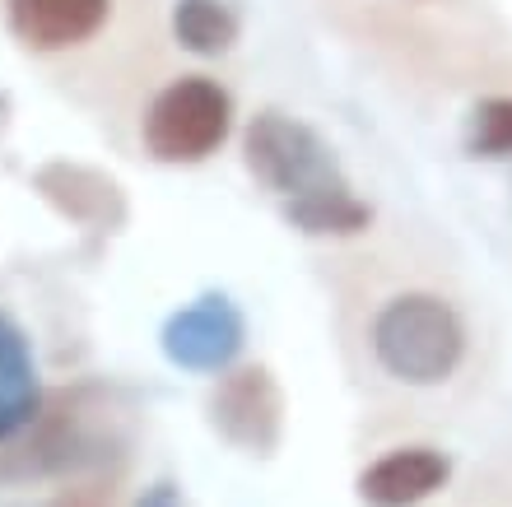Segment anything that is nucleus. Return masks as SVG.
<instances>
[{
    "instance_id": "nucleus-1",
    "label": "nucleus",
    "mask_w": 512,
    "mask_h": 507,
    "mask_svg": "<svg viewBox=\"0 0 512 507\" xmlns=\"http://www.w3.org/2000/svg\"><path fill=\"white\" fill-rule=\"evenodd\" d=\"M373 359L405 387H438L466 354V326L438 294H401L373 317Z\"/></svg>"
},
{
    "instance_id": "nucleus-2",
    "label": "nucleus",
    "mask_w": 512,
    "mask_h": 507,
    "mask_svg": "<svg viewBox=\"0 0 512 507\" xmlns=\"http://www.w3.org/2000/svg\"><path fill=\"white\" fill-rule=\"evenodd\" d=\"M243 154L252 177L275 191L280 201H303V196H317V191L350 187L340 177L331 145L312 126H303L298 117H284V112H256L247 121Z\"/></svg>"
},
{
    "instance_id": "nucleus-3",
    "label": "nucleus",
    "mask_w": 512,
    "mask_h": 507,
    "mask_svg": "<svg viewBox=\"0 0 512 507\" xmlns=\"http://www.w3.org/2000/svg\"><path fill=\"white\" fill-rule=\"evenodd\" d=\"M233 131V98L219 80L182 75L145 112V149L159 163H201Z\"/></svg>"
},
{
    "instance_id": "nucleus-4",
    "label": "nucleus",
    "mask_w": 512,
    "mask_h": 507,
    "mask_svg": "<svg viewBox=\"0 0 512 507\" xmlns=\"http://www.w3.org/2000/svg\"><path fill=\"white\" fill-rule=\"evenodd\" d=\"M159 345L173 368H187V373H224L247 345V321L233 298L205 294L191 307H177L173 317L163 321Z\"/></svg>"
},
{
    "instance_id": "nucleus-5",
    "label": "nucleus",
    "mask_w": 512,
    "mask_h": 507,
    "mask_svg": "<svg viewBox=\"0 0 512 507\" xmlns=\"http://www.w3.org/2000/svg\"><path fill=\"white\" fill-rule=\"evenodd\" d=\"M210 424L219 428V438H229L243 452H275L284 428V396L275 387V377L266 368L229 373L210 391Z\"/></svg>"
},
{
    "instance_id": "nucleus-6",
    "label": "nucleus",
    "mask_w": 512,
    "mask_h": 507,
    "mask_svg": "<svg viewBox=\"0 0 512 507\" xmlns=\"http://www.w3.org/2000/svg\"><path fill=\"white\" fill-rule=\"evenodd\" d=\"M452 480V461L438 447H396L359 475V498L368 507H415Z\"/></svg>"
},
{
    "instance_id": "nucleus-7",
    "label": "nucleus",
    "mask_w": 512,
    "mask_h": 507,
    "mask_svg": "<svg viewBox=\"0 0 512 507\" xmlns=\"http://www.w3.org/2000/svg\"><path fill=\"white\" fill-rule=\"evenodd\" d=\"M112 0H10V33L33 52H66L94 38L108 19Z\"/></svg>"
},
{
    "instance_id": "nucleus-8",
    "label": "nucleus",
    "mask_w": 512,
    "mask_h": 507,
    "mask_svg": "<svg viewBox=\"0 0 512 507\" xmlns=\"http://www.w3.org/2000/svg\"><path fill=\"white\" fill-rule=\"evenodd\" d=\"M42 414V377L28 335L0 317V442L24 438Z\"/></svg>"
},
{
    "instance_id": "nucleus-9",
    "label": "nucleus",
    "mask_w": 512,
    "mask_h": 507,
    "mask_svg": "<svg viewBox=\"0 0 512 507\" xmlns=\"http://www.w3.org/2000/svg\"><path fill=\"white\" fill-rule=\"evenodd\" d=\"M38 191L66 219H80V224H112L122 219V196L108 177L89 173V168H75V163H47L38 173Z\"/></svg>"
},
{
    "instance_id": "nucleus-10",
    "label": "nucleus",
    "mask_w": 512,
    "mask_h": 507,
    "mask_svg": "<svg viewBox=\"0 0 512 507\" xmlns=\"http://www.w3.org/2000/svg\"><path fill=\"white\" fill-rule=\"evenodd\" d=\"M284 219L298 233H312V238H354V233H364L373 224V210L350 187H336L303 196V201H284Z\"/></svg>"
},
{
    "instance_id": "nucleus-11",
    "label": "nucleus",
    "mask_w": 512,
    "mask_h": 507,
    "mask_svg": "<svg viewBox=\"0 0 512 507\" xmlns=\"http://www.w3.org/2000/svg\"><path fill=\"white\" fill-rule=\"evenodd\" d=\"M173 38L196 56H224L238 42V14L224 0H177Z\"/></svg>"
},
{
    "instance_id": "nucleus-12",
    "label": "nucleus",
    "mask_w": 512,
    "mask_h": 507,
    "mask_svg": "<svg viewBox=\"0 0 512 507\" xmlns=\"http://www.w3.org/2000/svg\"><path fill=\"white\" fill-rule=\"evenodd\" d=\"M466 149L475 159H512V98L475 103L466 121Z\"/></svg>"
},
{
    "instance_id": "nucleus-13",
    "label": "nucleus",
    "mask_w": 512,
    "mask_h": 507,
    "mask_svg": "<svg viewBox=\"0 0 512 507\" xmlns=\"http://www.w3.org/2000/svg\"><path fill=\"white\" fill-rule=\"evenodd\" d=\"M135 507H187V498H182V489H177L173 480H159L135 498Z\"/></svg>"
}]
</instances>
